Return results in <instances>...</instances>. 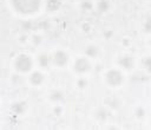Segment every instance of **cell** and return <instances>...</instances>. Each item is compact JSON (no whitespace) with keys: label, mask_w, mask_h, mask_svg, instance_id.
<instances>
[{"label":"cell","mask_w":151,"mask_h":130,"mask_svg":"<svg viewBox=\"0 0 151 130\" xmlns=\"http://www.w3.org/2000/svg\"><path fill=\"white\" fill-rule=\"evenodd\" d=\"M13 5L21 13H32L39 9L40 0H13Z\"/></svg>","instance_id":"1"},{"label":"cell","mask_w":151,"mask_h":130,"mask_svg":"<svg viewBox=\"0 0 151 130\" xmlns=\"http://www.w3.org/2000/svg\"><path fill=\"white\" fill-rule=\"evenodd\" d=\"M32 66H33V61L31 57L27 54H20L15 60V69L22 73L31 71Z\"/></svg>","instance_id":"2"},{"label":"cell","mask_w":151,"mask_h":130,"mask_svg":"<svg viewBox=\"0 0 151 130\" xmlns=\"http://www.w3.org/2000/svg\"><path fill=\"white\" fill-rule=\"evenodd\" d=\"M105 78H106V83L111 86H119L124 80L122 72L119 70H114V69L107 71Z\"/></svg>","instance_id":"3"},{"label":"cell","mask_w":151,"mask_h":130,"mask_svg":"<svg viewBox=\"0 0 151 130\" xmlns=\"http://www.w3.org/2000/svg\"><path fill=\"white\" fill-rule=\"evenodd\" d=\"M90 67H91V65L86 58H78L74 61V71L80 73V74L87 72L90 70Z\"/></svg>","instance_id":"4"},{"label":"cell","mask_w":151,"mask_h":130,"mask_svg":"<svg viewBox=\"0 0 151 130\" xmlns=\"http://www.w3.org/2000/svg\"><path fill=\"white\" fill-rule=\"evenodd\" d=\"M67 61H68V56L64 51H57L54 53V56H53V63L57 66L63 67V66H65L67 64Z\"/></svg>","instance_id":"5"},{"label":"cell","mask_w":151,"mask_h":130,"mask_svg":"<svg viewBox=\"0 0 151 130\" xmlns=\"http://www.w3.org/2000/svg\"><path fill=\"white\" fill-rule=\"evenodd\" d=\"M44 80H45V77H44V74H42L41 72H39V71H34V72H32L31 76H29V82H31V84L34 85V86L41 85V84L44 83Z\"/></svg>","instance_id":"6"},{"label":"cell","mask_w":151,"mask_h":130,"mask_svg":"<svg viewBox=\"0 0 151 130\" xmlns=\"http://www.w3.org/2000/svg\"><path fill=\"white\" fill-rule=\"evenodd\" d=\"M119 65L125 67V69H131L133 66V59L129 56H124L119 59Z\"/></svg>","instance_id":"7"},{"label":"cell","mask_w":151,"mask_h":130,"mask_svg":"<svg viewBox=\"0 0 151 130\" xmlns=\"http://www.w3.org/2000/svg\"><path fill=\"white\" fill-rule=\"evenodd\" d=\"M13 111L15 113H24L26 111V103L24 102H18V103H14L13 106H12Z\"/></svg>","instance_id":"8"},{"label":"cell","mask_w":151,"mask_h":130,"mask_svg":"<svg viewBox=\"0 0 151 130\" xmlns=\"http://www.w3.org/2000/svg\"><path fill=\"white\" fill-rule=\"evenodd\" d=\"M97 8H98V11L101 12V13L107 12L109 8H110V2H109V0H100V1L98 2V5H97Z\"/></svg>","instance_id":"9"},{"label":"cell","mask_w":151,"mask_h":130,"mask_svg":"<svg viewBox=\"0 0 151 130\" xmlns=\"http://www.w3.org/2000/svg\"><path fill=\"white\" fill-rule=\"evenodd\" d=\"M38 63H39L40 66H42V67H47L48 64H50V57H48L47 54L42 53V54H40V56L38 57Z\"/></svg>","instance_id":"10"},{"label":"cell","mask_w":151,"mask_h":130,"mask_svg":"<svg viewBox=\"0 0 151 130\" xmlns=\"http://www.w3.org/2000/svg\"><path fill=\"white\" fill-rule=\"evenodd\" d=\"M85 54H86L87 57L94 58V57H97V54H98V48H97L96 46H93V45H90V46L86 47V50H85Z\"/></svg>","instance_id":"11"},{"label":"cell","mask_w":151,"mask_h":130,"mask_svg":"<svg viewBox=\"0 0 151 130\" xmlns=\"http://www.w3.org/2000/svg\"><path fill=\"white\" fill-rule=\"evenodd\" d=\"M46 6L50 11H57L60 7V1L59 0H47Z\"/></svg>","instance_id":"12"},{"label":"cell","mask_w":151,"mask_h":130,"mask_svg":"<svg viewBox=\"0 0 151 130\" xmlns=\"http://www.w3.org/2000/svg\"><path fill=\"white\" fill-rule=\"evenodd\" d=\"M50 98H51L52 102H54V103H59V102L64 98V96H63V92H60V91H53V92L51 93Z\"/></svg>","instance_id":"13"},{"label":"cell","mask_w":151,"mask_h":130,"mask_svg":"<svg viewBox=\"0 0 151 130\" xmlns=\"http://www.w3.org/2000/svg\"><path fill=\"white\" fill-rule=\"evenodd\" d=\"M81 8L84 11H91L93 8V2L91 0H84L81 2Z\"/></svg>","instance_id":"14"},{"label":"cell","mask_w":151,"mask_h":130,"mask_svg":"<svg viewBox=\"0 0 151 130\" xmlns=\"http://www.w3.org/2000/svg\"><path fill=\"white\" fill-rule=\"evenodd\" d=\"M97 118L99 119V121H101V122H104V121H106V118H107V112L104 110V109H100V110H98V112H97Z\"/></svg>","instance_id":"15"},{"label":"cell","mask_w":151,"mask_h":130,"mask_svg":"<svg viewBox=\"0 0 151 130\" xmlns=\"http://www.w3.org/2000/svg\"><path fill=\"white\" fill-rule=\"evenodd\" d=\"M77 85H78V87H80V89H85L86 85H87V80H86L85 78H79V79L77 80Z\"/></svg>","instance_id":"16"},{"label":"cell","mask_w":151,"mask_h":130,"mask_svg":"<svg viewBox=\"0 0 151 130\" xmlns=\"http://www.w3.org/2000/svg\"><path fill=\"white\" fill-rule=\"evenodd\" d=\"M136 115H137L138 118H142V117H144V115H145V110L142 109V108H138L137 111H136Z\"/></svg>","instance_id":"17"},{"label":"cell","mask_w":151,"mask_h":130,"mask_svg":"<svg viewBox=\"0 0 151 130\" xmlns=\"http://www.w3.org/2000/svg\"><path fill=\"white\" fill-rule=\"evenodd\" d=\"M90 24L88 22H86V24H83V31H85V32H88L90 31Z\"/></svg>","instance_id":"18"},{"label":"cell","mask_w":151,"mask_h":130,"mask_svg":"<svg viewBox=\"0 0 151 130\" xmlns=\"http://www.w3.org/2000/svg\"><path fill=\"white\" fill-rule=\"evenodd\" d=\"M145 31H146L147 33L150 32V19H147L146 22H145Z\"/></svg>","instance_id":"19"},{"label":"cell","mask_w":151,"mask_h":130,"mask_svg":"<svg viewBox=\"0 0 151 130\" xmlns=\"http://www.w3.org/2000/svg\"><path fill=\"white\" fill-rule=\"evenodd\" d=\"M145 67H146L147 71H150V58H146V60H145Z\"/></svg>","instance_id":"20"},{"label":"cell","mask_w":151,"mask_h":130,"mask_svg":"<svg viewBox=\"0 0 151 130\" xmlns=\"http://www.w3.org/2000/svg\"><path fill=\"white\" fill-rule=\"evenodd\" d=\"M61 111H63V109H61L60 106H55V108H54V112H55L57 115H60Z\"/></svg>","instance_id":"21"}]
</instances>
